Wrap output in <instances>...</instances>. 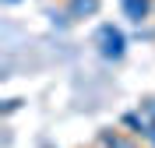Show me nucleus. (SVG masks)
I'll list each match as a JSON object with an SVG mask.
<instances>
[{
  "mask_svg": "<svg viewBox=\"0 0 155 148\" xmlns=\"http://www.w3.org/2000/svg\"><path fill=\"white\" fill-rule=\"evenodd\" d=\"M127 46H130V39H127V32L116 25V21H102L95 28V49L99 57L109 60V64H120V60L127 57Z\"/></svg>",
  "mask_w": 155,
  "mask_h": 148,
  "instance_id": "f257e3e1",
  "label": "nucleus"
},
{
  "mask_svg": "<svg viewBox=\"0 0 155 148\" xmlns=\"http://www.w3.org/2000/svg\"><path fill=\"white\" fill-rule=\"evenodd\" d=\"M141 145H145V141H137L134 134H127L120 123L95 130V148H141Z\"/></svg>",
  "mask_w": 155,
  "mask_h": 148,
  "instance_id": "f03ea898",
  "label": "nucleus"
},
{
  "mask_svg": "<svg viewBox=\"0 0 155 148\" xmlns=\"http://www.w3.org/2000/svg\"><path fill=\"white\" fill-rule=\"evenodd\" d=\"M120 18H127L130 25H145L155 18V0H120Z\"/></svg>",
  "mask_w": 155,
  "mask_h": 148,
  "instance_id": "7ed1b4c3",
  "label": "nucleus"
},
{
  "mask_svg": "<svg viewBox=\"0 0 155 148\" xmlns=\"http://www.w3.org/2000/svg\"><path fill=\"white\" fill-rule=\"evenodd\" d=\"M120 127H124L127 134H134L137 141H148V134H152L155 123H152V120H148L145 113L134 106V109H127V113H120Z\"/></svg>",
  "mask_w": 155,
  "mask_h": 148,
  "instance_id": "20e7f679",
  "label": "nucleus"
},
{
  "mask_svg": "<svg viewBox=\"0 0 155 148\" xmlns=\"http://www.w3.org/2000/svg\"><path fill=\"white\" fill-rule=\"evenodd\" d=\"M64 11L71 14V21H88L102 14V0H64Z\"/></svg>",
  "mask_w": 155,
  "mask_h": 148,
  "instance_id": "39448f33",
  "label": "nucleus"
},
{
  "mask_svg": "<svg viewBox=\"0 0 155 148\" xmlns=\"http://www.w3.org/2000/svg\"><path fill=\"white\" fill-rule=\"evenodd\" d=\"M49 25H53V28H60V32H67L74 21H71V14H67V11L60 7V11H49Z\"/></svg>",
  "mask_w": 155,
  "mask_h": 148,
  "instance_id": "423d86ee",
  "label": "nucleus"
},
{
  "mask_svg": "<svg viewBox=\"0 0 155 148\" xmlns=\"http://www.w3.org/2000/svg\"><path fill=\"white\" fill-rule=\"evenodd\" d=\"M137 109L145 113L148 120L155 123V92H148V95H141V102H137Z\"/></svg>",
  "mask_w": 155,
  "mask_h": 148,
  "instance_id": "0eeeda50",
  "label": "nucleus"
},
{
  "mask_svg": "<svg viewBox=\"0 0 155 148\" xmlns=\"http://www.w3.org/2000/svg\"><path fill=\"white\" fill-rule=\"evenodd\" d=\"M21 106H25V99H7V102H4V109H0V113H4V117H11V113H18Z\"/></svg>",
  "mask_w": 155,
  "mask_h": 148,
  "instance_id": "6e6552de",
  "label": "nucleus"
},
{
  "mask_svg": "<svg viewBox=\"0 0 155 148\" xmlns=\"http://www.w3.org/2000/svg\"><path fill=\"white\" fill-rule=\"evenodd\" d=\"M148 148H155V127H152V134H148V141H145Z\"/></svg>",
  "mask_w": 155,
  "mask_h": 148,
  "instance_id": "1a4fd4ad",
  "label": "nucleus"
},
{
  "mask_svg": "<svg viewBox=\"0 0 155 148\" xmlns=\"http://www.w3.org/2000/svg\"><path fill=\"white\" fill-rule=\"evenodd\" d=\"M4 4H7V7H14V4H21V0H4Z\"/></svg>",
  "mask_w": 155,
  "mask_h": 148,
  "instance_id": "9d476101",
  "label": "nucleus"
}]
</instances>
